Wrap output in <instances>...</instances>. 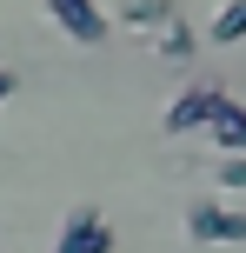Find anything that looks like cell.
<instances>
[{"label":"cell","instance_id":"1","mask_svg":"<svg viewBox=\"0 0 246 253\" xmlns=\"http://www.w3.org/2000/svg\"><path fill=\"white\" fill-rule=\"evenodd\" d=\"M220 100L226 93L213 87V80H200V87H180V100L167 107V133L180 140V133H207V120L220 114Z\"/></svg>","mask_w":246,"mask_h":253},{"label":"cell","instance_id":"2","mask_svg":"<svg viewBox=\"0 0 246 253\" xmlns=\"http://www.w3.org/2000/svg\"><path fill=\"white\" fill-rule=\"evenodd\" d=\"M186 233H193L200 247H220V240H246V213H233V207H220V200H200L193 213H186Z\"/></svg>","mask_w":246,"mask_h":253},{"label":"cell","instance_id":"3","mask_svg":"<svg viewBox=\"0 0 246 253\" xmlns=\"http://www.w3.org/2000/svg\"><path fill=\"white\" fill-rule=\"evenodd\" d=\"M53 253H113V227H106L93 207H73L67 213V227H60V247Z\"/></svg>","mask_w":246,"mask_h":253},{"label":"cell","instance_id":"4","mask_svg":"<svg viewBox=\"0 0 246 253\" xmlns=\"http://www.w3.org/2000/svg\"><path fill=\"white\" fill-rule=\"evenodd\" d=\"M47 13L60 20V34H67V40H80V47L106 40V13L93 7V0H47Z\"/></svg>","mask_w":246,"mask_h":253},{"label":"cell","instance_id":"5","mask_svg":"<svg viewBox=\"0 0 246 253\" xmlns=\"http://www.w3.org/2000/svg\"><path fill=\"white\" fill-rule=\"evenodd\" d=\"M207 140L220 153H246V107L240 100H220V114L207 120Z\"/></svg>","mask_w":246,"mask_h":253},{"label":"cell","instance_id":"6","mask_svg":"<svg viewBox=\"0 0 246 253\" xmlns=\"http://www.w3.org/2000/svg\"><path fill=\"white\" fill-rule=\"evenodd\" d=\"M207 40H213V47H240V40H246V0H226V7L213 13Z\"/></svg>","mask_w":246,"mask_h":253},{"label":"cell","instance_id":"7","mask_svg":"<svg viewBox=\"0 0 246 253\" xmlns=\"http://www.w3.org/2000/svg\"><path fill=\"white\" fill-rule=\"evenodd\" d=\"M120 20H127V27H167L173 20V0H127Z\"/></svg>","mask_w":246,"mask_h":253},{"label":"cell","instance_id":"8","mask_svg":"<svg viewBox=\"0 0 246 253\" xmlns=\"http://www.w3.org/2000/svg\"><path fill=\"white\" fill-rule=\"evenodd\" d=\"M193 47H200V34H193V27H180V20H167V27H160V60H186Z\"/></svg>","mask_w":246,"mask_h":253},{"label":"cell","instance_id":"9","mask_svg":"<svg viewBox=\"0 0 246 253\" xmlns=\"http://www.w3.org/2000/svg\"><path fill=\"white\" fill-rule=\"evenodd\" d=\"M220 193H246V153H226L220 160Z\"/></svg>","mask_w":246,"mask_h":253},{"label":"cell","instance_id":"10","mask_svg":"<svg viewBox=\"0 0 246 253\" xmlns=\"http://www.w3.org/2000/svg\"><path fill=\"white\" fill-rule=\"evenodd\" d=\"M13 87H20V80H13L7 67H0V107H7V93H13Z\"/></svg>","mask_w":246,"mask_h":253}]
</instances>
